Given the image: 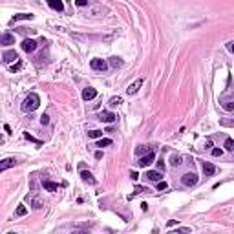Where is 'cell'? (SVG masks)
<instances>
[{
	"instance_id": "83f0119b",
	"label": "cell",
	"mask_w": 234,
	"mask_h": 234,
	"mask_svg": "<svg viewBox=\"0 0 234 234\" xmlns=\"http://www.w3.org/2000/svg\"><path fill=\"white\" fill-rule=\"evenodd\" d=\"M20 68H22V62H17V64H13V66H11V68H9V72H11V73H15V72H19Z\"/></svg>"
},
{
	"instance_id": "2e32d148",
	"label": "cell",
	"mask_w": 234,
	"mask_h": 234,
	"mask_svg": "<svg viewBox=\"0 0 234 234\" xmlns=\"http://www.w3.org/2000/svg\"><path fill=\"white\" fill-rule=\"evenodd\" d=\"M146 177H148L150 181H161L163 176H161V172H157V170H148V172H146Z\"/></svg>"
},
{
	"instance_id": "30bf717a",
	"label": "cell",
	"mask_w": 234,
	"mask_h": 234,
	"mask_svg": "<svg viewBox=\"0 0 234 234\" xmlns=\"http://www.w3.org/2000/svg\"><path fill=\"white\" fill-rule=\"evenodd\" d=\"M15 165H17V159H13V157H6V159L0 163V172H4V170L11 168V167H15Z\"/></svg>"
},
{
	"instance_id": "d6a6232c",
	"label": "cell",
	"mask_w": 234,
	"mask_h": 234,
	"mask_svg": "<svg viewBox=\"0 0 234 234\" xmlns=\"http://www.w3.org/2000/svg\"><path fill=\"white\" fill-rule=\"evenodd\" d=\"M221 124H225V126H234V121H227V119H223Z\"/></svg>"
},
{
	"instance_id": "8fae6325",
	"label": "cell",
	"mask_w": 234,
	"mask_h": 234,
	"mask_svg": "<svg viewBox=\"0 0 234 234\" xmlns=\"http://www.w3.org/2000/svg\"><path fill=\"white\" fill-rule=\"evenodd\" d=\"M48 2V6L51 7V9H55L58 13H62L64 11V4H62V0H46Z\"/></svg>"
},
{
	"instance_id": "277c9868",
	"label": "cell",
	"mask_w": 234,
	"mask_h": 234,
	"mask_svg": "<svg viewBox=\"0 0 234 234\" xmlns=\"http://www.w3.org/2000/svg\"><path fill=\"white\" fill-rule=\"evenodd\" d=\"M154 159H156V154H154V152L150 150V152H146V156H143V157H141V159H139V161H137V165L145 168V167H148V165H152V163H154Z\"/></svg>"
},
{
	"instance_id": "8d00e7d4",
	"label": "cell",
	"mask_w": 234,
	"mask_h": 234,
	"mask_svg": "<svg viewBox=\"0 0 234 234\" xmlns=\"http://www.w3.org/2000/svg\"><path fill=\"white\" fill-rule=\"evenodd\" d=\"M101 157H102V152H101V150H97V152H95V159H101Z\"/></svg>"
},
{
	"instance_id": "1f68e13d",
	"label": "cell",
	"mask_w": 234,
	"mask_h": 234,
	"mask_svg": "<svg viewBox=\"0 0 234 234\" xmlns=\"http://www.w3.org/2000/svg\"><path fill=\"white\" fill-rule=\"evenodd\" d=\"M221 154H223V152H221L219 148H214V150H212V156H214V157H219Z\"/></svg>"
},
{
	"instance_id": "ac0fdd59",
	"label": "cell",
	"mask_w": 234,
	"mask_h": 234,
	"mask_svg": "<svg viewBox=\"0 0 234 234\" xmlns=\"http://www.w3.org/2000/svg\"><path fill=\"white\" fill-rule=\"evenodd\" d=\"M110 66H112V68H121V66H123V58L121 57H110Z\"/></svg>"
},
{
	"instance_id": "d590c367",
	"label": "cell",
	"mask_w": 234,
	"mask_h": 234,
	"mask_svg": "<svg viewBox=\"0 0 234 234\" xmlns=\"http://www.w3.org/2000/svg\"><path fill=\"white\" fill-rule=\"evenodd\" d=\"M33 207H35V209H40V207H42V205H40V201H39V199H35V201H33Z\"/></svg>"
},
{
	"instance_id": "f1b7e54d",
	"label": "cell",
	"mask_w": 234,
	"mask_h": 234,
	"mask_svg": "<svg viewBox=\"0 0 234 234\" xmlns=\"http://www.w3.org/2000/svg\"><path fill=\"white\" fill-rule=\"evenodd\" d=\"M167 188H168L167 181H157V190H167Z\"/></svg>"
},
{
	"instance_id": "6da1fadb",
	"label": "cell",
	"mask_w": 234,
	"mask_h": 234,
	"mask_svg": "<svg viewBox=\"0 0 234 234\" xmlns=\"http://www.w3.org/2000/svg\"><path fill=\"white\" fill-rule=\"evenodd\" d=\"M39 106H40V97L37 93H29L28 97L24 99V102H22V110L24 112H33Z\"/></svg>"
},
{
	"instance_id": "d4e9b609",
	"label": "cell",
	"mask_w": 234,
	"mask_h": 234,
	"mask_svg": "<svg viewBox=\"0 0 234 234\" xmlns=\"http://www.w3.org/2000/svg\"><path fill=\"white\" fill-rule=\"evenodd\" d=\"M145 152H150L148 148H145V145H139V146L136 148V154H137V156H141V154H145Z\"/></svg>"
},
{
	"instance_id": "836d02e7",
	"label": "cell",
	"mask_w": 234,
	"mask_h": 234,
	"mask_svg": "<svg viewBox=\"0 0 234 234\" xmlns=\"http://www.w3.org/2000/svg\"><path fill=\"white\" fill-rule=\"evenodd\" d=\"M130 177H132L134 181H137V179H139V174H137L136 170H132V172H130Z\"/></svg>"
},
{
	"instance_id": "4fadbf2b",
	"label": "cell",
	"mask_w": 234,
	"mask_h": 234,
	"mask_svg": "<svg viewBox=\"0 0 234 234\" xmlns=\"http://www.w3.org/2000/svg\"><path fill=\"white\" fill-rule=\"evenodd\" d=\"M141 84H143V79H137L134 84H130V86L126 88V93H128V95H134V93H137V90L141 88Z\"/></svg>"
},
{
	"instance_id": "7402d4cb",
	"label": "cell",
	"mask_w": 234,
	"mask_h": 234,
	"mask_svg": "<svg viewBox=\"0 0 234 234\" xmlns=\"http://www.w3.org/2000/svg\"><path fill=\"white\" fill-rule=\"evenodd\" d=\"M121 102H123V99H121V97H112V99H110V102H108V104H110V106L114 108V106H119Z\"/></svg>"
},
{
	"instance_id": "f546056e",
	"label": "cell",
	"mask_w": 234,
	"mask_h": 234,
	"mask_svg": "<svg viewBox=\"0 0 234 234\" xmlns=\"http://www.w3.org/2000/svg\"><path fill=\"white\" fill-rule=\"evenodd\" d=\"M75 4H77L79 7H86L90 4V0H75Z\"/></svg>"
},
{
	"instance_id": "ab89813d",
	"label": "cell",
	"mask_w": 234,
	"mask_h": 234,
	"mask_svg": "<svg viewBox=\"0 0 234 234\" xmlns=\"http://www.w3.org/2000/svg\"><path fill=\"white\" fill-rule=\"evenodd\" d=\"M229 50H231V51L234 53V42H231V44H229Z\"/></svg>"
},
{
	"instance_id": "d6986e66",
	"label": "cell",
	"mask_w": 234,
	"mask_h": 234,
	"mask_svg": "<svg viewBox=\"0 0 234 234\" xmlns=\"http://www.w3.org/2000/svg\"><path fill=\"white\" fill-rule=\"evenodd\" d=\"M110 145H112V139H102V137H101V139L97 141V145H95V146H99V148H104V146H110Z\"/></svg>"
},
{
	"instance_id": "e0dca14e",
	"label": "cell",
	"mask_w": 234,
	"mask_h": 234,
	"mask_svg": "<svg viewBox=\"0 0 234 234\" xmlns=\"http://www.w3.org/2000/svg\"><path fill=\"white\" fill-rule=\"evenodd\" d=\"M42 185H44V188H46V190H50V192H55V190L58 188L57 183H53V181H48V179H44V181H42Z\"/></svg>"
},
{
	"instance_id": "52a82bcc",
	"label": "cell",
	"mask_w": 234,
	"mask_h": 234,
	"mask_svg": "<svg viewBox=\"0 0 234 234\" xmlns=\"http://www.w3.org/2000/svg\"><path fill=\"white\" fill-rule=\"evenodd\" d=\"M99 119H101L102 123H108V124H110V123H115L117 121V115L112 114V112H101V114H99Z\"/></svg>"
},
{
	"instance_id": "44dd1931",
	"label": "cell",
	"mask_w": 234,
	"mask_h": 234,
	"mask_svg": "<svg viewBox=\"0 0 234 234\" xmlns=\"http://www.w3.org/2000/svg\"><path fill=\"white\" fill-rule=\"evenodd\" d=\"M88 137H92V139H101V137H102V132H101V130H92V132H88Z\"/></svg>"
},
{
	"instance_id": "7c38bea8",
	"label": "cell",
	"mask_w": 234,
	"mask_h": 234,
	"mask_svg": "<svg viewBox=\"0 0 234 234\" xmlns=\"http://www.w3.org/2000/svg\"><path fill=\"white\" fill-rule=\"evenodd\" d=\"M80 177H82V181L84 183H88V185H95L97 181H95V177H93V174L92 172H88V170H82L80 172Z\"/></svg>"
},
{
	"instance_id": "5b68a950",
	"label": "cell",
	"mask_w": 234,
	"mask_h": 234,
	"mask_svg": "<svg viewBox=\"0 0 234 234\" xmlns=\"http://www.w3.org/2000/svg\"><path fill=\"white\" fill-rule=\"evenodd\" d=\"M201 170H203L205 177H210V176L216 174V167L212 163H209V161H203V163H201Z\"/></svg>"
},
{
	"instance_id": "ffe728a7",
	"label": "cell",
	"mask_w": 234,
	"mask_h": 234,
	"mask_svg": "<svg viewBox=\"0 0 234 234\" xmlns=\"http://www.w3.org/2000/svg\"><path fill=\"white\" fill-rule=\"evenodd\" d=\"M181 163H183V161H181V156H172L170 157V165H172V167H179V165H181Z\"/></svg>"
},
{
	"instance_id": "4dcf8cb0",
	"label": "cell",
	"mask_w": 234,
	"mask_h": 234,
	"mask_svg": "<svg viewBox=\"0 0 234 234\" xmlns=\"http://www.w3.org/2000/svg\"><path fill=\"white\" fill-rule=\"evenodd\" d=\"M40 123H42V124H48V123H50V115H46V114H44V115L40 117Z\"/></svg>"
},
{
	"instance_id": "8992f818",
	"label": "cell",
	"mask_w": 234,
	"mask_h": 234,
	"mask_svg": "<svg viewBox=\"0 0 234 234\" xmlns=\"http://www.w3.org/2000/svg\"><path fill=\"white\" fill-rule=\"evenodd\" d=\"M37 46H39V44H37L33 39H26L22 42V50H24L26 53H33V51L37 50Z\"/></svg>"
},
{
	"instance_id": "f35d334b",
	"label": "cell",
	"mask_w": 234,
	"mask_h": 234,
	"mask_svg": "<svg viewBox=\"0 0 234 234\" xmlns=\"http://www.w3.org/2000/svg\"><path fill=\"white\" fill-rule=\"evenodd\" d=\"M205 148H212V141H207L205 143Z\"/></svg>"
},
{
	"instance_id": "9c48e42d",
	"label": "cell",
	"mask_w": 234,
	"mask_h": 234,
	"mask_svg": "<svg viewBox=\"0 0 234 234\" xmlns=\"http://www.w3.org/2000/svg\"><path fill=\"white\" fill-rule=\"evenodd\" d=\"M2 60H4L6 64H9V62H13V60H19V53H17L15 50H11V51H4Z\"/></svg>"
},
{
	"instance_id": "9a60e30c",
	"label": "cell",
	"mask_w": 234,
	"mask_h": 234,
	"mask_svg": "<svg viewBox=\"0 0 234 234\" xmlns=\"http://www.w3.org/2000/svg\"><path fill=\"white\" fill-rule=\"evenodd\" d=\"M31 19H33L31 13H20V15H15V17L11 19V24H15V22H19V20H31Z\"/></svg>"
},
{
	"instance_id": "4316f807",
	"label": "cell",
	"mask_w": 234,
	"mask_h": 234,
	"mask_svg": "<svg viewBox=\"0 0 234 234\" xmlns=\"http://www.w3.org/2000/svg\"><path fill=\"white\" fill-rule=\"evenodd\" d=\"M24 137H26V139H29V141H33V143H37V145H42V141H39V139H35V137L33 136H29V132H26V134H24Z\"/></svg>"
},
{
	"instance_id": "e575fe53",
	"label": "cell",
	"mask_w": 234,
	"mask_h": 234,
	"mask_svg": "<svg viewBox=\"0 0 234 234\" xmlns=\"http://www.w3.org/2000/svg\"><path fill=\"white\" fill-rule=\"evenodd\" d=\"M157 168H159V170H161V172H163V170H165V163H163V161H161V159H159V161H157Z\"/></svg>"
},
{
	"instance_id": "484cf974",
	"label": "cell",
	"mask_w": 234,
	"mask_h": 234,
	"mask_svg": "<svg viewBox=\"0 0 234 234\" xmlns=\"http://www.w3.org/2000/svg\"><path fill=\"white\" fill-rule=\"evenodd\" d=\"M221 106H223L225 110H229V112L234 110V102H229V101H223V102H221Z\"/></svg>"
},
{
	"instance_id": "603a6c76",
	"label": "cell",
	"mask_w": 234,
	"mask_h": 234,
	"mask_svg": "<svg viewBox=\"0 0 234 234\" xmlns=\"http://www.w3.org/2000/svg\"><path fill=\"white\" fill-rule=\"evenodd\" d=\"M26 214H28V209L24 205H19L17 207V216H26Z\"/></svg>"
},
{
	"instance_id": "ba28073f",
	"label": "cell",
	"mask_w": 234,
	"mask_h": 234,
	"mask_svg": "<svg viewBox=\"0 0 234 234\" xmlns=\"http://www.w3.org/2000/svg\"><path fill=\"white\" fill-rule=\"evenodd\" d=\"M95 97H97V90H95V88L88 86V88L82 90V99H84V101H92V99H95Z\"/></svg>"
},
{
	"instance_id": "7a4b0ae2",
	"label": "cell",
	"mask_w": 234,
	"mask_h": 234,
	"mask_svg": "<svg viewBox=\"0 0 234 234\" xmlns=\"http://www.w3.org/2000/svg\"><path fill=\"white\" fill-rule=\"evenodd\" d=\"M90 68L95 70V72L104 73V72L108 70V62H106L104 58H92V60H90Z\"/></svg>"
},
{
	"instance_id": "5bb4252c",
	"label": "cell",
	"mask_w": 234,
	"mask_h": 234,
	"mask_svg": "<svg viewBox=\"0 0 234 234\" xmlns=\"http://www.w3.org/2000/svg\"><path fill=\"white\" fill-rule=\"evenodd\" d=\"M0 44H2V46H11V44H15V35H11V33H4L2 39H0Z\"/></svg>"
},
{
	"instance_id": "74e56055",
	"label": "cell",
	"mask_w": 234,
	"mask_h": 234,
	"mask_svg": "<svg viewBox=\"0 0 234 234\" xmlns=\"http://www.w3.org/2000/svg\"><path fill=\"white\" fill-rule=\"evenodd\" d=\"M4 130H6L7 134H11V128H9V124H4Z\"/></svg>"
},
{
	"instance_id": "3957f363",
	"label": "cell",
	"mask_w": 234,
	"mask_h": 234,
	"mask_svg": "<svg viewBox=\"0 0 234 234\" xmlns=\"http://www.w3.org/2000/svg\"><path fill=\"white\" fill-rule=\"evenodd\" d=\"M197 176L194 174V172H188V174H183L181 176V183L185 185V187H194V185H197Z\"/></svg>"
},
{
	"instance_id": "cb8c5ba5",
	"label": "cell",
	"mask_w": 234,
	"mask_h": 234,
	"mask_svg": "<svg viewBox=\"0 0 234 234\" xmlns=\"http://www.w3.org/2000/svg\"><path fill=\"white\" fill-rule=\"evenodd\" d=\"M225 148H227L229 152H232L234 150V141L232 139H225Z\"/></svg>"
}]
</instances>
